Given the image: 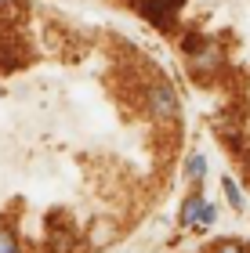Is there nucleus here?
I'll use <instances>...</instances> for the list:
<instances>
[{
	"label": "nucleus",
	"mask_w": 250,
	"mask_h": 253,
	"mask_svg": "<svg viewBox=\"0 0 250 253\" xmlns=\"http://www.w3.org/2000/svg\"><path fill=\"white\" fill-rule=\"evenodd\" d=\"M181 221H185V224H210L214 221V206L196 195V199L185 203V217H181Z\"/></svg>",
	"instance_id": "obj_1"
},
{
	"label": "nucleus",
	"mask_w": 250,
	"mask_h": 253,
	"mask_svg": "<svg viewBox=\"0 0 250 253\" xmlns=\"http://www.w3.org/2000/svg\"><path fill=\"white\" fill-rule=\"evenodd\" d=\"M152 109H156V116H160V120H170V116L178 112L174 90H170V87H156V90H152Z\"/></svg>",
	"instance_id": "obj_2"
},
{
	"label": "nucleus",
	"mask_w": 250,
	"mask_h": 253,
	"mask_svg": "<svg viewBox=\"0 0 250 253\" xmlns=\"http://www.w3.org/2000/svg\"><path fill=\"white\" fill-rule=\"evenodd\" d=\"M185 174H189V177H203V174H207V159H203V156H189Z\"/></svg>",
	"instance_id": "obj_3"
},
{
	"label": "nucleus",
	"mask_w": 250,
	"mask_h": 253,
	"mask_svg": "<svg viewBox=\"0 0 250 253\" xmlns=\"http://www.w3.org/2000/svg\"><path fill=\"white\" fill-rule=\"evenodd\" d=\"M0 253H18L15 235H11V232H4V228H0Z\"/></svg>",
	"instance_id": "obj_4"
},
{
	"label": "nucleus",
	"mask_w": 250,
	"mask_h": 253,
	"mask_svg": "<svg viewBox=\"0 0 250 253\" xmlns=\"http://www.w3.org/2000/svg\"><path fill=\"white\" fill-rule=\"evenodd\" d=\"M214 253H243L240 246H236V243H225V246H218V250H214Z\"/></svg>",
	"instance_id": "obj_5"
},
{
	"label": "nucleus",
	"mask_w": 250,
	"mask_h": 253,
	"mask_svg": "<svg viewBox=\"0 0 250 253\" xmlns=\"http://www.w3.org/2000/svg\"><path fill=\"white\" fill-rule=\"evenodd\" d=\"M225 192H229V199H232V206H240V203H243V199H240V192H236L232 185H225Z\"/></svg>",
	"instance_id": "obj_6"
}]
</instances>
